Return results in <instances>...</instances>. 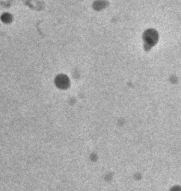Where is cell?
Wrapping results in <instances>:
<instances>
[{
    "label": "cell",
    "instance_id": "6da1fadb",
    "mask_svg": "<svg viewBox=\"0 0 181 191\" xmlns=\"http://www.w3.org/2000/svg\"><path fill=\"white\" fill-rule=\"evenodd\" d=\"M57 83L58 86H59L60 87H65L68 84V80L65 76H59L58 78Z\"/></svg>",
    "mask_w": 181,
    "mask_h": 191
}]
</instances>
